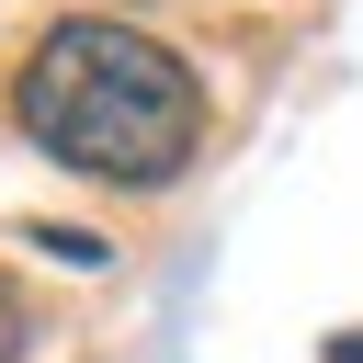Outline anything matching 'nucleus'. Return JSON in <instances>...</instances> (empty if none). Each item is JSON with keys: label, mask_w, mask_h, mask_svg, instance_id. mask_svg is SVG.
<instances>
[{"label": "nucleus", "mask_w": 363, "mask_h": 363, "mask_svg": "<svg viewBox=\"0 0 363 363\" xmlns=\"http://www.w3.org/2000/svg\"><path fill=\"white\" fill-rule=\"evenodd\" d=\"M11 125L102 193H170L204 147V79L125 11H57L11 68Z\"/></svg>", "instance_id": "1"}, {"label": "nucleus", "mask_w": 363, "mask_h": 363, "mask_svg": "<svg viewBox=\"0 0 363 363\" xmlns=\"http://www.w3.org/2000/svg\"><path fill=\"white\" fill-rule=\"evenodd\" d=\"M34 340H45V318H34V295L0 272V363H34Z\"/></svg>", "instance_id": "2"}, {"label": "nucleus", "mask_w": 363, "mask_h": 363, "mask_svg": "<svg viewBox=\"0 0 363 363\" xmlns=\"http://www.w3.org/2000/svg\"><path fill=\"white\" fill-rule=\"evenodd\" d=\"M329 363H363V340H329Z\"/></svg>", "instance_id": "3"}]
</instances>
